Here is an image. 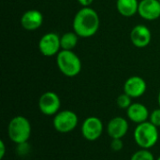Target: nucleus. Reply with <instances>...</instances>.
Masks as SVG:
<instances>
[{
    "mask_svg": "<svg viewBox=\"0 0 160 160\" xmlns=\"http://www.w3.org/2000/svg\"><path fill=\"white\" fill-rule=\"evenodd\" d=\"M158 105H159V108H160V91H159V93H158Z\"/></svg>",
    "mask_w": 160,
    "mask_h": 160,
    "instance_id": "obj_23",
    "label": "nucleus"
},
{
    "mask_svg": "<svg viewBox=\"0 0 160 160\" xmlns=\"http://www.w3.org/2000/svg\"><path fill=\"white\" fill-rule=\"evenodd\" d=\"M139 3L138 0H116V9L123 17L130 18L138 13Z\"/></svg>",
    "mask_w": 160,
    "mask_h": 160,
    "instance_id": "obj_15",
    "label": "nucleus"
},
{
    "mask_svg": "<svg viewBox=\"0 0 160 160\" xmlns=\"http://www.w3.org/2000/svg\"><path fill=\"white\" fill-rule=\"evenodd\" d=\"M159 2H160V0H159Z\"/></svg>",
    "mask_w": 160,
    "mask_h": 160,
    "instance_id": "obj_25",
    "label": "nucleus"
},
{
    "mask_svg": "<svg viewBox=\"0 0 160 160\" xmlns=\"http://www.w3.org/2000/svg\"><path fill=\"white\" fill-rule=\"evenodd\" d=\"M138 14L146 21H155L160 18L159 0H142L139 3Z\"/></svg>",
    "mask_w": 160,
    "mask_h": 160,
    "instance_id": "obj_11",
    "label": "nucleus"
},
{
    "mask_svg": "<svg viewBox=\"0 0 160 160\" xmlns=\"http://www.w3.org/2000/svg\"><path fill=\"white\" fill-rule=\"evenodd\" d=\"M31 124L29 120L22 115L13 117L8 126V135L14 143L22 144L28 142L31 136Z\"/></svg>",
    "mask_w": 160,
    "mask_h": 160,
    "instance_id": "obj_4",
    "label": "nucleus"
},
{
    "mask_svg": "<svg viewBox=\"0 0 160 160\" xmlns=\"http://www.w3.org/2000/svg\"><path fill=\"white\" fill-rule=\"evenodd\" d=\"M6 155V144L3 140L0 141V159H3Z\"/></svg>",
    "mask_w": 160,
    "mask_h": 160,
    "instance_id": "obj_21",
    "label": "nucleus"
},
{
    "mask_svg": "<svg viewBox=\"0 0 160 160\" xmlns=\"http://www.w3.org/2000/svg\"><path fill=\"white\" fill-rule=\"evenodd\" d=\"M104 126L102 121L96 116L87 117L82 125V134L86 141L95 142L103 133Z\"/></svg>",
    "mask_w": 160,
    "mask_h": 160,
    "instance_id": "obj_8",
    "label": "nucleus"
},
{
    "mask_svg": "<svg viewBox=\"0 0 160 160\" xmlns=\"http://www.w3.org/2000/svg\"><path fill=\"white\" fill-rule=\"evenodd\" d=\"M127 115L131 122L139 125L143 122H146L149 119L150 113L147 107L144 104L135 102L132 103L127 110Z\"/></svg>",
    "mask_w": 160,
    "mask_h": 160,
    "instance_id": "obj_14",
    "label": "nucleus"
},
{
    "mask_svg": "<svg viewBox=\"0 0 160 160\" xmlns=\"http://www.w3.org/2000/svg\"><path fill=\"white\" fill-rule=\"evenodd\" d=\"M149 121L157 128H160V108L154 110L150 113Z\"/></svg>",
    "mask_w": 160,
    "mask_h": 160,
    "instance_id": "obj_19",
    "label": "nucleus"
},
{
    "mask_svg": "<svg viewBox=\"0 0 160 160\" xmlns=\"http://www.w3.org/2000/svg\"><path fill=\"white\" fill-rule=\"evenodd\" d=\"M129 128L126 118L116 116L112 118L107 125V133L112 139H122L126 136Z\"/></svg>",
    "mask_w": 160,
    "mask_h": 160,
    "instance_id": "obj_12",
    "label": "nucleus"
},
{
    "mask_svg": "<svg viewBox=\"0 0 160 160\" xmlns=\"http://www.w3.org/2000/svg\"><path fill=\"white\" fill-rule=\"evenodd\" d=\"M56 65L60 72L68 78L76 77L82 71V61L73 51L61 50L56 55Z\"/></svg>",
    "mask_w": 160,
    "mask_h": 160,
    "instance_id": "obj_3",
    "label": "nucleus"
},
{
    "mask_svg": "<svg viewBox=\"0 0 160 160\" xmlns=\"http://www.w3.org/2000/svg\"><path fill=\"white\" fill-rule=\"evenodd\" d=\"M130 40L135 47L140 49L145 48L152 40L151 30L144 24H137L130 32Z\"/></svg>",
    "mask_w": 160,
    "mask_h": 160,
    "instance_id": "obj_10",
    "label": "nucleus"
},
{
    "mask_svg": "<svg viewBox=\"0 0 160 160\" xmlns=\"http://www.w3.org/2000/svg\"><path fill=\"white\" fill-rule=\"evenodd\" d=\"M100 25V20L98 12L90 8H82L74 16L72 28L73 31L83 38L95 36Z\"/></svg>",
    "mask_w": 160,
    "mask_h": 160,
    "instance_id": "obj_1",
    "label": "nucleus"
},
{
    "mask_svg": "<svg viewBox=\"0 0 160 160\" xmlns=\"http://www.w3.org/2000/svg\"><path fill=\"white\" fill-rule=\"evenodd\" d=\"M157 160H160V156H159V157H158V159H157Z\"/></svg>",
    "mask_w": 160,
    "mask_h": 160,
    "instance_id": "obj_24",
    "label": "nucleus"
},
{
    "mask_svg": "<svg viewBox=\"0 0 160 160\" xmlns=\"http://www.w3.org/2000/svg\"><path fill=\"white\" fill-rule=\"evenodd\" d=\"M130 160H156L154 155L149 149H140L137 152H135Z\"/></svg>",
    "mask_w": 160,
    "mask_h": 160,
    "instance_id": "obj_17",
    "label": "nucleus"
},
{
    "mask_svg": "<svg viewBox=\"0 0 160 160\" xmlns=\"http://www.w3.org/2000/svg\"><path fill=\"white\" fill-rule=\"evenodd\" d=\"M147 89V83L143 78L138 75L129 77L124 83V93L131 98H139L142 97Z\"/></svg>",
    "mask_w": 160,
    "mask_h": 160,
    "instance_id": "obj_9",
    "label": "nucleus"
},
{
    "mask_svg": "<svg viewBox=\"0 0 160 160\" xmlns=\"http://www.w3.org/2000/svg\"><path fill=\"white\" fill-rule=\"evenodd\" d=\"M43 15L38 9H29L21 17V25L26 31H35L43 23Z\"/></svg>",
    "mask_w": 160,
    "mask_h": 160,
    "instance_id": "obj_13",
    "label": "nucleus"
},
{
    "mask_svg": "<svg viewBox=\"0 0 160 160\" xmlns=\"http://www.w3.org/2000/svg\"><path fill=\"white\" fill-rule=\"evenodd\" d=\"M78 2L82 8H87V7H90L92 5L94 0H78Z\"/></svg>",
    "mask_w": 160,
    "mask_h": 160,
    "instance_id": "obj_22",
    "label": "nucleus"
},
{
    "mask_svg": "<svg viewBox=\"0 0 160 160\" xmlns=\"http://www.w3.org/2000/svg\"><path fill=\"white\" fill-rule=\"evenodd\" d=\"M131 99L132 98L128 95L123 93V94H121V95L118 96V98L116 99V104H117V106L120 109L128 110L129 108V106L132 104V100Z\"/></svg>",
    "mask_w": 160,
    "mask_h": 160,
    "instance_id": "obj_18",
    "label": "nucleus"
},
{
    "mask_svg": "<svg viewBox=\"0 0 160 160\" xmlns=\"http://www.w3.org/2000/svg\"><path fill=\"white\" fill-rule=\"evenodd\" d=\"M158 128L154 126L150 121L137 125L133 136L134 141L141 149H151L158 142Z\"/></svg>",
    "mask_w": 160,
    "mask_h": 160,
    "instance_id": "obj_2",
    "label": "nucleus"
},
{
    "mask_svg": "<svg viewBox=\"0 0 160 160\" xmlns=\"http://www.w3.org/2000/svg\"><path fill=\"white\" fill-rule=\"evenodd\" d=\"M38 50L40 53L46 57L57 55L62 50L60 37L53 32L44 34L38 41Z\"/></svg>",
    "mask_w": 160,
    "mask_h": 160,
    "instance_id": "obj_6",
    "label": "nucleus"
},
{
    "mask_svg": "<svg viewBox=\"0 0 160 160\" xmlns=\"http://www.w3.org/2000/svg\"><path fill=\"white\" fill-rule=\"evenodd\" d=\"M79 36L74 32H67L60 37L61 49L67 51H73V49L77 46L79 41Z\"/></svg>",
    "mask_w": 160,
    "mask_h": 160,
    "instance_id": "obj_16",
    "label": "nucleus"
},
{
    "mask_svg": "<svg viewBox=\"0 0 160 160\" xmlns=\"http://www.w3.org/2000/svg\"><path fill=\"white\" fill-rule=\"evenodd\" d=\"M79 124L78 115L70 110L60 111L53 116L52 125L54 129L63 134L73 131Z\"/></svg>",
    "mask_w": 160,
    "mask_h": 160,
    "instance_id": "obj_5",
    "label": "nucleus"
},
{
    "mask_svg": "<svg viewBox=\"0 0 160 160\" xmlns=\"http://www.w3.org/2000/svg\"><path fill=\"white\" fill-rule=\"evenodd\" d=\"M124 148V142L122 139H112L111 149L114 152H119Z\"/></svg>",
    "mask_w": 160,
    "mask_h": 160,
    "instance_id": "obj_20",
    "label": "nucleus"
},
{
    "mask_svg": "<svg viewBox=\"0 0 160 160\" xmlns=\"http://www.w3.org/2000/svg\"><path fill=\"white\" fill-rule=\"evenodd\" d=\"M38 108L43 114L54 116L60 112L61 108V100L59 96L52 91L43 93L38 99Z\"/></svg>",
    "mask_w": 160,
    "mask_h": 160,
    "instance_id": "obj_7",
    "label": "nucleus"
}]
</instances>
